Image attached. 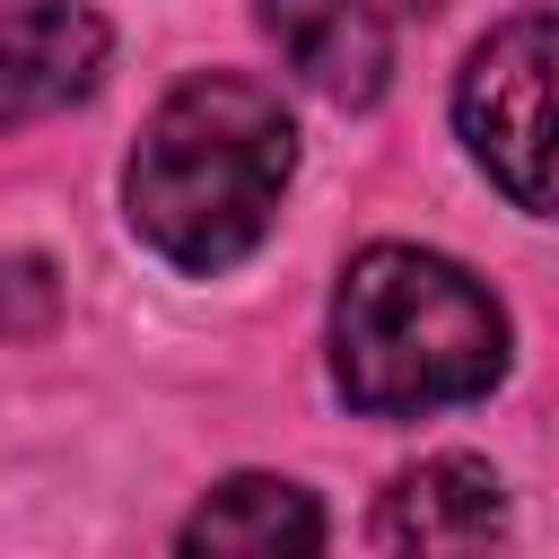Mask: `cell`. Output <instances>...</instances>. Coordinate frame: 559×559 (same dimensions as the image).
<instances>
[{"label": "cell", "instance_id": "6", "mask_svg": "<svg viewBox=\"0 0 559 559\" xmlns=\"http://www.w3.org/2000/svg\"><path fill=\"white\" fill-rule=\"evenodd\" d=\"M262 26L280 44V61L306 87H323L332 105H376L384 96L393 44H384V17L367 0H262Z\"/></svg>", "mask_w": 559, "mask_h": 559}, {"label": "cell", "instance_id": "3", "mask_svg": "<svg viewBox=\"0 0 559 559\" xmlns=\"http://www.w3.org/2000/svg\"><path fill=\"white\" fill-rule=\"evenodd\" d=\"M454 122L515 210H559V9L507 17L463 61Z\"/></svg>", "mask_w": 559, "mask_h": 559}, {"label": "cell", "instance_id": "2", "mask_svg": "<svg viewBox=\"0 0 559 559\" xmlns=\"http://www.w3.org/2000/svg\"><path fill=\"white\" fill-rule=\"evenodd\" d=\"M332 376L376 419L472 402L507 376V314L445 253L367 245L332 297Z\"/></svg>", "mask_w": 559, "mask_h": 559}, {"label": "cell", "instance_id": "5", "mask_svg": "<svg viewBox=\"0 0 559 559\" xmlns=\"http://www.w3.org/2000/svg\"><path fill=\"white\" fill-rule=\"evenodd\" d=\"M376 542L384 550H419V559H437V550H489V542H507V489H498L489 463L437 454V463H419V472H402L384 489Z\"/></svg>", "mask_w": 559, "mask_h": 559}, {"label": "cell", "instance_id": "7", "mask_svg": "<svg viewBox=\"0 0 559 559\" xmlns=\"http://www.w3.org/2000/svg\"><path fill=\"white\" fill-rule=\"evenodd\" d=\"M183 550H210V559H280V550H323V515L297 480H271V472H236L218 480L183 533Z\"/></svg>", "mask_w": 559, "mask_h": 559}, {"label": "cell", "instance_id": "1", "mask_svg": "<svg viewBox=\"0 0 559 559\" xmlns=\"http://www.w3.org/2000/svg\"><path fill=\"white\" fill-rule=\"evenodd\" d=\"M288 166H297V131L271 87L227 70L183 79L131 148V175H122L131 227L175 271H227L262 245L288 192Z\"/></svg>", "mask_w": 559, "mask_h": 559}, {"label": "cell", "instance_id": "4", "mask_svg": "<svg viewBox=\"0 0 559 559\" xmlns=\"http://www.w3.org/2000/svg\"><path fill=\"white\" fill-rule=\"evenodd\" d=\"M105 79V17L70 0H26L0 17V131L79 105Z\"/></svg>", "mask_w": 559, "mask_h": 559}]
</instances>
